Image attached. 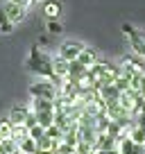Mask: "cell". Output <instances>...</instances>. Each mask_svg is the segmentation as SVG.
Wrapping results in <instances>:
<instances>
[{
  "label": "cell",
  "instance_id": "cell-29",
  "mask_svg": "<svg viewBox=\"0 0 145 154\" xmlns=\"http://www.w3.org/2000/svg\"><path fill=\"white\" fill-rule=\"evenodd\" d=\"M134 122H136V125H138V127H143V129H145V113H140V116H138V118H136Z\"/></svg>",
  "mask_w": 145,
  "mask_h": 154
},
{
  "label": "cell",
  "instance_id": "cell-22",
  "mask_svg": "<svg viewBox=\"0 0 145 154\" xmlns=\"http://www.w3.org/2000/svg\"><path fill=\"white\" fill-rule=\"evenodd\" d=\"M45 136H48V138H52V140H57V143H61V140H63V131L59 129L57 125H50L48 129H45Z\"/></svg>",
  "mask_w": 145,
  "mask_h": 154
},
{
  "label": "cell",
  "instance_id": "cell-7",
  "mask_svg": "<svg viewBox=\"0 0 145 154\" xmlns=\"http://www.w3.org/2000/svg\"><path fill=\"white\" fill-rule=\"evenodd\" d=\"M5 14H7V18L11 20V23H23L25 20V16H27V7H20V5H14V2H7L5 7Z\"/></svg>",
  "mask_w": 145,
  "mask_h": 154
},
{
  "label": "cell",
  "instance_id": "cell-21",
  "mask_svg": "<svg viewBox=\"0 0 145 154\" xmlns=\"http://www.w3.org/2000/svg\"><path fill=\"white\" fill-rule=\"evenodd\" d=\"M11 129L14 125L9 122V118H0V138H11Z\"/></svg>",
  "mask_w": 145,
  "mask_h": 154
},
{
  "label": "cell",
  "instance_id": "cell-34",
  "mask_svg": "<svg viewBox=\"0 0 145 154\" xmlns=\"http://www.w3.org/2000/svg\"><path fill=\"white\" fill-rule=\"evenodd\" d=\"M32 2H36V0H32Z\"/></svg>",
  "mask_w": 145,
  "mask_h": 154
},
{
  "label": "cell",
  "instance_id": "cell-3",
  "mask_svg": "<svg viewBox=\"0 0 145 154\" xmlns=\"http://www.w3.org/2000/svg\"><path fill=\"white\" fill-rule=\"evenodd\" d=\"M29 95L32 97H39V100H50L54 102L59 95V88L54 86L52 79H45V77H41V79H36V82L29 86Z\"/></svg>",
  "mask_w": 145,
  "mask_h": 154
},
{
  "label": "cell",
  "instance_id": "cell-27",
  "mask_svg": "<svg viewBox=\"0 0 145 154\" xmlns=\"http://www.w3.org/2000/svg\"><path fill=\"white\" fill-rule=\"evenodd\" d=\"M34 125H39V122H36V113H34V111H29V116H27V120H25V127H34Z\"/></svg>",
  "mask_w": 145,
  "mask_h": 154
},
{
  "label": "cell",
  "instance_id": "cell-18",
  "mask_svg": "<svg viewBox=\"0 0 145 154\" xmlns=\"http://www.w3.org/2000/svg\"><path fill=\"white\" fill-rule=\"evenodd\" d=\"M11 138L20 145L25 138H29V129H27L25 125H14V129H11Z\"/></svg>",
  "mask_w": 145,
  "mask_h": 154
},
{
  "label": "cell",
  "instance_id": "cell-8",
  "mask_svg": "<svg viewBox=\"0 0 145 154\" xmlns=\"http://www.w3.org/2000/svg\"><path fill=\"white\" fill-rule=\"evenodd\" d=\"M97 93H100V100L104 102V106L106 104H116L118 97H120V91H118L113 84H104V86H100Z\"/></svg>",
  "mask_w": 145,
  "mask_h": 154
},
{
  "label": "cell",
  "instance_id": "cell-35",
  "mask_svg": "<svg viewBox=\"0 0 145 154\" xmlns=\"http://www.w3.org/2000/svg\"><path fill=\"white\" fill-rule=\"evenodd\" d=\"M143 147H145V145H143Z\"/></svg>",
  "mask_w": 145,
  "mask_h": 154
},
{
  "label": "cell",
  "instance_id": "cell-12",
  "mask_svg": "<svg viewBox=\"0 0 145 154\" xmlns=\"http://www.w3.org/2000/svg\"><path fill=\"white\" fill-rule=\"evenodd\" d=\"M118 152H120V154H145V147H143V145L131 143L127 136H122V138L118 140Z\"/></svg>",
  "mask_w": 145,
  "mask_h": 154
},
{
  "label": "cell",
  "instance_id": "cell-25",
  "mask_svg": "<svg viewBox=\"0 0 145 154\" xmlns=\"http://www.w3.org/2000/svg\"><path fill=\"white\" fill-rule=\"evenodd\" d=\"M45 136V129L41 125H34V127H29V138L32 140H41Z\"/></svg>",
  "mask_w": 145,
  "mask_h": 154
},
{
  "label": "cell",
  "instance_id": "cell-13",
  "mask_svg": "<svg viewBox=\"0 0 145 154\" xmlns=\"http://www.w3.org/2000/svg\"><path fill=\"white\" fill-rule=\"evenodd\" d=\"M125 136L131 140V143H136V145H145V129H143V127H138L136 122L125 129Z\"/></svg>",
  "mask_w": 145,
  "mask_h": 154
},
{
  "label": "cell",
  "instance_id": "cell-36",
  "mask_svg": "<svg viewBox=\"0 0 145 154\" xmlns=\"http://www.w3.org/2000/svg\"><path fill=\"white\" fill-rule=\"evenodd\" d=\"M0 140H2V138H0Z\"/></svg>",
  "mask_w": 145,
  "mask_h": 154
},
{
  "label": "cell",
  "instance_id": "cell-31",
  "mask_svg": "<svg viewBox=\"0 0 145 154\" xmlns=\"http://www.w3.org/2000/svg\"><path fill=\"white\" fill-rule=\"evenodd\" d=\"M140 113H145V100H143V109H140Z\"/></svg>",
  "mask_w": 145,
  "mask_h": 154
},
{
  "label": "cell",
  "instance_id": "cell-28",
  "mask_svg": "<svg viewBox=\"0 0 145 154\" xmlns=\"http://www.w3.org/2000/svg\"><path fill=\"white\" fill-rule=\"evenodd\" d=\"M7 2H14V5H20V7H29L32 0H7Z\"/></svg>",
  "mask_w": 145,
  "mask_h": 154
},
{
  "label": "cell",
  "instance_id": "cell-33",
  "mask_svg": "<svg viewBox=\"0 0 145 154\" xmlns=\"http://www.w3.org/2000/svg\"><path fill=\"white\" fill-rule=\"evenodd\" d=\"M143 79H145V70H143Z\"/></svg>",
  "mask_w": 145,
  "mask_h": 154
},
{
  "label": "cell",
  "instance_id": "cell-23",
  "mask_svg": "<svg viewBox=\"0 0 145 154\" xmlns=\"http://www.w3.org/2000/svg\"><path fill=\"white\" fill-rule=\"evenodd\" d=\"M20 152L23 154H36V140L25 138L23 143H20Z\"/></svg>",
  "mask_w": 145,
  "mask_h": 154
},
{
  "label": "cell",
  "instance_id": "cell-15",
  "mask_svg": "<svg viewBox=\"0 0 145 154\" xmlns=\"http://www.w3.org/2000/svg\"><path fill=\"white\" fill-rule=\"evenodd\" d=\"M118 147V140L113 138V136H109V134H97V138H95V149L100 152V149H116Z\"/></svg>",
  "mask_w": 145,
  "mask_h": 154
},
{
  "label": "cell",
  "instance_id": "cell-11",
  "mask_svg": "<svg viewBox=\"0 0 145 154\" xmlns=\"http://www.w3.org/2000/svg\"><path fill=\"white\" fill-rule=\"evenodd\" d=\"M77 61L82 63V66H86V68H93L97 61H100V54H97L95 48H88V45H86V48L82 50V54L77 57Z\"/></svg>",
  "mask_w": 145,
  "mask_h": 154
},
{
  "label": "cell",
  "instance_id": "cell-5",
  "mask_svg": "<svg viewBox=\"0 0 145 154\" xmlns=\"http://www.w3.org/2000/svg\"><path fill=\"white\" fill-rule=\"evenodd\" d=\"M86 48V45L82 43V41H75V38H66L61 45H59V57H63L66 61H77V57L82 54V50Z\"/></svg>",
  "mask_w": 145,
  "mask_h": 154
},
{
  "label": "cell",
  "instance_id": "cell-26",
  "mask_svg": "<svg viewBox=\"0 0 145 154\" xmlns=\"http://www.w3.org/2000/svg\"><path fill=\"white\" fill-rule=\"evenodd\" d=\"M48 32H50V34H61L63 27H61V23H59V20H48Z\"/></svg>",
  "mask_w": 145,
  "mask_h": 154
},
{
  "label": "cell",
  "instance_id": "cell-4",
  "mask_svg": "<svg viewBox=\"0 0 145 154\" xmlns=\"http://www.w3.org/2000/svg\"><path fill=\"white\" fill-rule=\"evenodd\" d=\"M122 34H125L127 38H129V45H131V52L138 54V57L145 59V32H140V29H136L131 23H122Z\"/></svg>",
  "mask_w": 145,
  "mask_h": 154
},
{
  "label": "cell",
  "instance_id": "cell-24",
  "mask_svg": "<svg viewBox=\"0 0 145 154\" xmlns=\"http://www.w3.org/2000/svg\"><path fill=\"white\" fill-rule=\"evenodd\" d=\"M113 86H116L120 93H125V91H131V86H129V79H127V77H122V75L118 77L116 82H113Z\"/></svg>",
  "mask_w": 145,
  "mask_h": 154
},
{
  "label": "cell",
  "instance_id": "cell-19",
  "mask_svg": "<svg viewBox=\"0 0 145 154\" xmlns=\"http://www.w3.org/2000/svg\"><path fill=\"white\" fill-rule=\"evenodd\" d=\"M32 111H54V102L32 97Z\"/></svg>",
  "mask_w": 145,
  "mask_h": 154
},
{
  "label": "cell",
  "instance_id": "cell-32",
  "mask_svg": "<svg viewBox=\"0 0 145 154\" xmlns=\"http://www.w3.org/2000/svg\"><path fill=\"white\" fill-rule=\"evenodd\" d=\"M72 154H79V152H77V149H75V152H72Z\"/></svg>",
  "mask_w": 145,
  "mask_h": 154
},
{
  "label": "cell",
  "instance_id": "cell-6",
  "mask_svg": "<svg viewBox=\"0 0 145 154\" xmlns=\"http://www.w3.org/2000/svg\"><path fill=\"white\" fill-rule=\"evenodd\" d=\"M29 111H32V106H27V104H16V106H11V111H9V116H7V118H9L11 125H25Z\"/></svg>",
  "mask_w": 145,
  "mask_h": 154
},
{
  "label": "cell",
  "instance_id": "cell-20",
  "mask_svg": "<svg viewBox=\"0 0 145 154\" xmlns=\"http://www.w3.org/2000/svg\"><path fill=\"white\" fill-rule=\"evenodd\" d=\"M11 32H14V23L7 18L5 9L0 7V34H11Z\"/></svg>",
  "mask_w": 145,
  "mask_h": 154
},
{
  "label": "cell",
  "instance_id": "cell-14",
  "mask_svg": "<svg viewBox=\"0 0 145 154\" xmlns=\"http://www.w3.org/2000/svg\"><path fill=\"white\" fill-rule=\"evenodd\" d=\"M68 68H70V61H66L63 57H52V72L57 77H61V79H66L68 77Z\"/></svg>",
  "mask_w": 145,
  "mask_h": 154
},
{
  "label": "cell",
  "instance_id": "cell-16",
  "mask_svg": "<svg viewBox=\"0 0 145 154\" xmlns=\"http://www.w3.org/2000/svg\"><path fill=\"white\" fill-rule=\"evenodd\" d=\"M0 154H23V152L14 138H2L0 140Z\"/></svg>",
  "mask_w": 145,
  "mask_h": 154
},
{
  "label": "cell",
  "instance_id": "cell-17",
  "mask_svg": "<svg viewBox=\"0 0 145 154\" xmlns=\"http://www.w3.org/2000/svg\"><path fill=\"white\" fill-rule=\"evenodd\" d=\"M36 113V122L43 129H48L50 125H54V111H34Z\"/></svg>",
  "mask_w": 145,
  "mask_h": 154
},
{
  "label": "cell",
  "instance_id": "cell-2",
  "mask_svg": "<svg viewBox=\"0 0 145 154\" xmlns=\"http://www.w3.org/2000/svg\"><path fill=\"white\" fill-rule=\"evenodd\" d=\"M27 68L32 72H36L39 77H45V79H52V77H54V72H52V57H50L45 50L36 48V45L29 50Z\"/></svg>",
  "mask_w": 145,
  "mask_h": 154
},
{
  "label": "cell",
  "instance_id": "cell-1",
  "mask_svg": "<svg viewBox=\"0 0 145 154\" xmlns=\"http://www.w3.org/2000/svg\"><path fill=\"white\" fill-rule=\"evenodd\" d=\"M88 77H91L93 88H100L104 84H113L120 77V66L109 61H97L93 68H88Z\"/></svg>",
  "mask_w": 145,
  "mask_h": 154
},
{
  "label": "cell",
  "instance_id": "cell-10",
  "mask_svg": "<svg viewBox=\"0 0 145 154\" xmlns=\"http://www.w3.org/2000/svg\"><path fill=\"white\" fill-rule=\"evenodd\" d=\"M86 75H88V68H86V66H82L79 61H70V68H68V77H66V79L79 84Z\"/></svg>",
  "mask_w": 145,
  "mask_h": 154
},
{
  "label": "cell",
  "instance_id": "cell-30",
  "mask_svg": "<svg viewBox=\"0 0 145 154\" xmlns=\"http://www.w3.org/2000/svg\"><path fill=\"white\" fill-rule=\"evenodd\" d=\"M95 154H120V152H118V147H116V149H100V152H95Z\"/></svg>",
  "mask_w": 145,
  "mask_h": 154
},
{
  "label": "cell",
  "instance_id": "cell-9",
  "mask_svg": "<svg viewBox=\"0 0 145 154\" xmlns=\"http://www.w3.org/2000/svg\"><path fill=\"white\" fill-rule=\"evenodd\" d=\"M61 11H63V5L59 0H45L43 2V16L48 20H59Z\"/></svg>",
  "mask_w": 145,
  "mask_h": 154
}]
</instances>
